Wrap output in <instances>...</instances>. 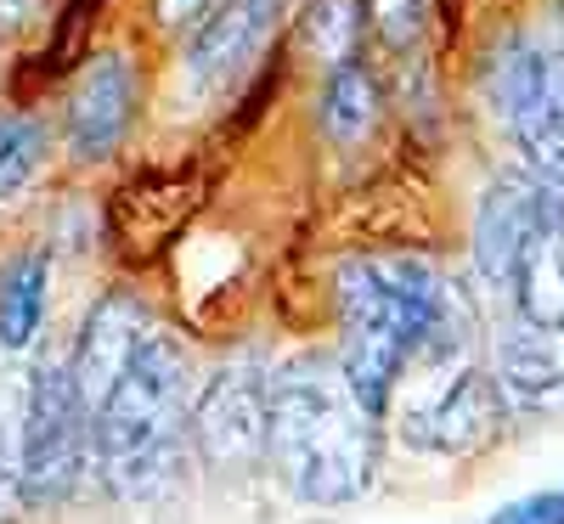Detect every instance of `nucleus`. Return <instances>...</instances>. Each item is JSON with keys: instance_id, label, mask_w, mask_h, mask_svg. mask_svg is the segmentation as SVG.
<instances>
[{"instance_id": "nucleus-11", "label": "nucleus", "mask_w": 564, "mask_h": 524, "mask_svg": "<svg viewBox=\"0 0 564 524\" xmlns=\"http://www.w3.org/2000/svg\"><path fill=\"white\" fill-rule=\"evenodd\" d=\"M282 0H215V12L204 18V29L193 34V52H186V74L198 90H220L231 85L254 52L265 45L271 23H276Z\"/></svg>"}, {"instance_id": "nucleus-12", "label": "nucleus", "mask_w": 564, "mask_h": 524, "mask_svg": "<svg viewBox=\"0 0 564 524\" xmlns=\"http://www.w3.org/2000/svg\"><path fill=\"white\" fill-rule=\"evenodd\" d=\"M502 294L513 305V321L564 327V215L525 237V249L513 254V265H508Z\"/></svg>"}, {"instance_id": "nucleus-5", "label": "nucleus", "mask_w": 564, "mask_h": 524, "mask_svg": "<svg viewBox=\"0 0 564 524\" xmlns=\"http://www.w3.org/2000/svg\"><path fill=\"white\" fill-rule=\"evenodd\" d=\"M90 412L74 395L63 361H40L23 384V435H18V491L34 507H57L74 496L85 473Z\"/></svg>"}, {"instance_id": "nucleus-9", "label": "nucleus", "mask_w": 564, "mask_h": 524, "mask_svg": "<svg viewBox=\"0 0 564 524\" xmlns=\"http://www.w3.org/2000/svg\"><path fill=\"white\" fill-rule=\"evenodd\" d=\"M130 119H135V68L124 52H97L68 90V113H63L68 153L79 164H102L124 141Z\"/></svg>"}, {"instance_id": "nucleus-16", "label": "nucleus", "mask_w": 564, "mask_h": 524, "mask_svg": "<svg viewBox=\"0 0 564 524\" xmlns=\"http://www.w3.org/2000/svg\"><path fill=\"white\" fill-rule=\"evenodd\" d=\"M356 34H361V0H311L305 18H300L305 52H311L316 63H327V68L350 63Z\"/></svg>"}, {"instance_id": "nucleus-2", "label": "nucleus", "mask_w": 564, "mask_h": 524, "mask_svg": "<svg viewBox=\"0 0 564 524\" xmlns=\"http://www.w3.org/2000/svg\"><path fill=\"white\" fill-rule=\"evenodd\" d=\"M186 412H193V361L175 339L153 332L90 412V462L108 496L119 502H159L181 485L186 451Z\"/></svg>"}, {"instance_id": "nucleus-10", "label": "nucleus", "mask_w": 564, "mask_h": 524, "mask_svg": "<svg viewBox=\"0 0 564 524\" xmlns=\"http://www.w3.org/2000/svg\"><path fill=\"white\" fill-rule=\"evenodd\" d=\"M153 339V310L130 299V294H102L90 305L85 327H79V345H74V361H68V378H74V395L85 412H97L108 401V390L124 378V367L135 361V350Z\"/></svg>"}, {"instance_id": "nucleus-13", "label": "nucleus", "mask_w": 564, "mask_h": 524, "mask_svg": "<svg viewBox=\"0 0 564 524\" xmlns=\"http://www.w3.org/2000/svg\"><path fill=\"white\" fill-rule=\"evenodd\" d=\"M497 384L525 401L564 395V327L508 321L502 345H497Z\"/></svg>"}, {"instance_id": "nucleus-21", "label": "nucleus", "mask_w": 564, "mask_h": 524, "mask_svg": "<svg viewBox=\"0 0 564 524\" xmlns=\"http://www.w3.org/2000/svg\"><path fill=\"white\" fill-rule=\"evenodd\" d=\"M40 23H45V0H0V45L23 40Z\"/></svg>"}, {"instance_id": "nucleus-15", "label": "nucleus", "mask_w": 564, "mask_h": 524, "mask_svg": "<svg viewBox=\"0 0 564 524\" xmlns=\"http://www.w3.org/2000/svg\"><path fill=\"white\" fill-rule=\"evenodd\" d=\"M379 124V85L361 63H339L327 68V85H322V130L327 141H339V148H361Z\"/></svg>"}, {"instance_id": "nucleus-3", "label": "nucleus", "mask_w": 564, "mask_h": 524, "mask_svg": "<svg viewBox=\"0 0 564 524\" xmlns=\"http://www.w3.org/2000/svg\"><path fill=\"white\" fill-rule=\"evenodd\" d=\"M452 288L457 282L412 254L339 265V372L372 417L390 412L401 367Z\"/></svg>"}, {"instance_id": "nucleus-8", "label": "nucleus", "mask_w": 564, "mask_h": 524, "mask_svg": "<svg viewBox=\"0 0 564 524\" xmlns=\"http://www.w3.org/2000/svg\"><path fill=\"white\" fill-rule=\"evenodd\" d=\"M564 215V193L558 186H547L536 170H502L491 186H486V198L475 209V265L480 276L491 282V288L502 294V282H508V265L513 254L525 249V237L547 220Z\"/></svg>"}, {"instance_id": "nucleus-14", "label": "nucleus", "mask_w": 564, "mask_h": 524, "mask_svg": "<svg viewBox=\"0 0 564 524\" xmlns=\"http://www.w3.org/2000/svg\"><path fill=\"white\" fill-rule=\"evenodd\" d=\"M45 288H52V260L18 254L0 271V350H29L45 321Z\"/></svg>"}, {"instance_id": "nucleus-7", "label": "nucleus", "mask_w": 564, "mask_h": 524, "mask_svg": "<svg viewBox=\"0 0 564 524\" xmlns=\"http://www.w3.org/2000/svg\"><path fill=\"white\" fill-rule=\"evenodd\" d=\"M497 428H502V384L480 361H468L430 406L401 417L406 446L435 457H475L497 440Z\"/></svg>"}, {"instance_id": "nucleus-6", "label": "nucleus", "mask_w": 564, "mask_h": 524, "mask_svg": "<svg viewBox=\"0 0 564 524\" xmlns=\"http://www.w3.org/2000/svg\"><path fill=\"white\" fill-rule=\"evenodd\" d=\"M265 401L271 372L260 367H220L198 406L186 412V440L209 468H254L265 457Z\"/></svg>"}, {"instance_id": "nucleus-4", "label": "nucleus", "mask_w": 564, "mask_h": 524, "mask_svg": "<svg viewBox=\"0 0 564 524\" xmlns=\"http://www.w3.org/2000/svg\"><path fill=\"white\" fill-rule=\"evenodd\" d=\"M497 113L547 186L564 193V29H525L497 63Z\"/></svg>"}, {"instance_id": "nucleus-22", "label": "nucleus", "mask_w": 564, "mask_h": 524, "mask_svg": "<svg viewBox=\"0 0 564 524\" xmlns=\"http://www.w3.org/2000/svg\"><path fill=\"white\" fill-rule=\"evenodd\" d=\"M18 496H23V491H18V473L0 468V518H7V513L18 507Z\"/></svg>"}, {"instance_id": "nucleus-1", "label": "nucleus", "mask_w": 564, "mask_h": 524, "mask_svg": "<svg viewBox=\"0 0 564 524\" xmlns=\"http://www.w3.org/2000/svg\"><path fill=\"white\" fill-rule=\"evenodd\" d=\"M265 457L305 507H345L367 496L379 473V417L356 401L334 361H289L271 372Z\"/></svg>"}, {"instance_id": "nucleus-17", "label": "nucleus", "mask_w": 564, "mask_h": 524, "mask_svg": "<svg viewBox=\"0 0 564 524\" xmlns=\"http://www.w3.org/2000/svg\"><path fill=\"white\" fill-rule=\"evenodd\" d=\"M45 164V124L29 113H0V204H12Z\"/></svg>"}, {"instance_id": "nucleus-20", "label": "nucleus", "mask_w": 564, "mask_h": 524, "mask_svg": "<svg viewBox=\"0 0 564 524\" xmlns=\"http://www.w3.org/2000/svg\"><path fill=\"white\" fill-rule=\"evenodd\" d=\"M209 12H215V0H153V23L164 34H198Z\"/></svg>"}, {"instance_id": "nucleus-23", "label": "nucleus", "mask_w": 564, "mask_h": 524, "mask_svg": "<svg viewBox=\"0 0 564 524\" xmlns=\"http://www.w3.org/2000/svg\"><path fill=\"white\" fill-rule=\"evenodd\" d=\"M558 7H564V0H558Z\"/></svg>"}, {"instance_id": "nucleus-19", "label": "nucleus", "mask_w": 564, "mask_h": 524, "mask_svg": "<svg viewBox=\"0 0 564 524\" xmlns=\"http://www.w3.org/2000/svg\"><path fill=\"white\" fill-rule=\"evenodd\" d=\"M491 524H564V485L558 491H536V496H520V502H508L497 507Z\"/></svg>"}, {"instance_id": "nucleus-18", "label": "nucleus", "mask_w": 564, "mask_h": 524, "mask_svg": "<svg viewBox=\"0 0 564 524\" xmlns=\"http://www.w3.org/2000/svg\"><path fill=\"white\" fill-rule=\"evenodd\" d=\"M372 34H379L390 52H406V45L423 34V18H430V0H367Z\"/></svg>"}]
</instances>
